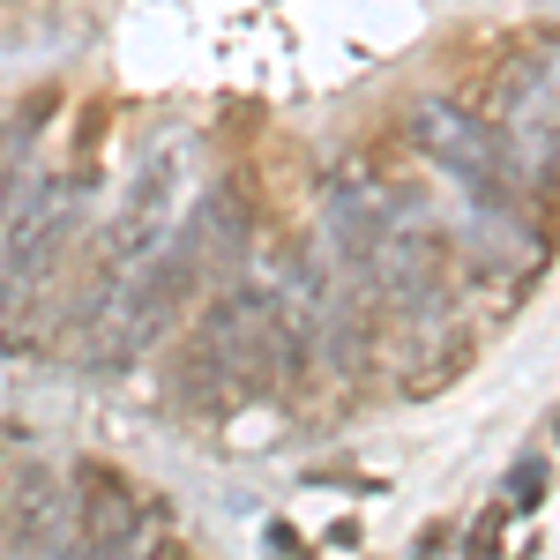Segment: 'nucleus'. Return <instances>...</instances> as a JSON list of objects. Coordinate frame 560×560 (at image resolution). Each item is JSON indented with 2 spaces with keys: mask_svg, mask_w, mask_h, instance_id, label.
Segmentation results:
<instances>
[{
  "mask_svg": "<svg viewBox=\"0 0 560 560\" xmlns=\"http://www.w3.org/2000/svg\"><path fill=\"white\" fill-rule=\"evenodd\" d=\"M68 530V493L45 464H8L0 471V553H38Z\"/></svg>",
  "mask_w": 560,
  "mask_h": 560,
  "instance_id": "obj_1",
  "label": "nucleus"
},
{
  "mask_svg": "<svg viewBox=\"0 0 560 560\" xmlns=\"http://www.w3.org/2000/svg\"><path fill=\"white\" fill-rule=\"evenodd\" d=\"M75 486H83V493H75V538H83V546L120 553V546H135V538H142L150 501H142V493H135L113 464H83V471H75Z\"/></svg>",
  "mask_w": 560,
  "mask_h": 560,
  "instance_id": "obj_2",
  "label": "nucleus"
},
{
  "mask_svg": "<svg viewBox=\"0 0 560 560\" xmlns=\"http://www.w3.org/2000/svg\"><path fill=\"white\" fill-rule=\"evenodd\" d=\"M546 195H553V202H546V240H560V173L546 179Z\"/></svg>",
  "mask_w": 560,
  "mask_h": 560,
  "instance_id": "obj_3",
  "label": "nucleus"
}]
</instances>
